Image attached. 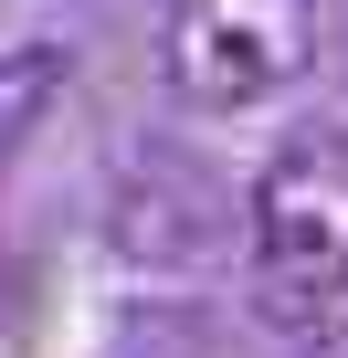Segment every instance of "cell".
Instances as JSON below:
<instances>
[{
    "label": "cell",
    "mask_w": 348,
    "mask_h": 358,
    "mask_svg": "<svg viewBox=\"0 0 348 358\" xmlns=\"http://www.w3.org/2000/svg\"><path fill=\"white\" fill-rule=\"evenodd\" d=\"M243 274L264 295V316H327L348 295V137L337 127H295L243 201Z\"/></svg>",
    "instance_id": "cell-1"
},
{
    "label": "cell",
    "mask_w": 348,
    "mask_h": 358,
    "mask_svg": "<svg viewBox=\"0 0 348 358\" xmlns=\"http://www.w3.org/2000/svg\"><path fill=\"white\" fill-rule=\"evenodd\" d=\"M306 64H316L306 0H169V22H158L169 95H180V106H211V116L274 106Z\"/></svg>",
    "instance_id": "cell-2"
},
{
    "label": "cell",
    "mask_w": 348,
    "mask_h": 358,
    "mask_svg": "<svg viewBox=\"0 0 348 358\" xmlns=\"http://www.w3.org/2000/svg\"><path fill=\"white\" fill-rule=\"evenodd\" d=\"M64 43H11V53H0V169H11V148L53 116V95H64Z\"/></svg>",
    "instance_id": "cell-3"
},
{
    "label": "cell",
    "mask_w": 348,
    "mask_h": 358,
    "mask_svg": "<svg viewBox=\"0 0 348 358\" xmlns=\"http://www.w3.org/2000/svg\"><path fill=\"white\" fill-rule=\"evenodd\" d=\"M316 358H348V348H316Z\"/></svg>",
    "instance_id": "cell-4"
}]
</instances>
